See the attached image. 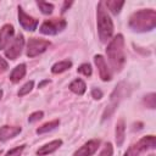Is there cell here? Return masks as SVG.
Returning a JSON list of instances; mask_svg holds the SVG:
<instances>
[{
    "label": "cell",
    "mask_w": 156,
    "mask_h": 156,
    "mask_svg": "<svg viewBox=\"0 0 156 156\" xmlns=\"http://www.w3.org/2000/svg\"><path fill=\"white\" fill-rule=\"evenodd\" d=\"M156 146V139L155 135H146L143 136L138 143L133 144L126 152L123 156H139L141 152L147 151V150H152Z\"/></svg>",
    "instance_id": "cell-5"
},
{
    "label": "cell",
    "mask_w": 156,
    "mask_h": 156,
    "mask_svg": "<svg viewBox=\"0 0 156 156\" xmlns=\"http://www.w3.org/2000/svg\"><path fill=\"white\" fill-rule=\"evenodd\" d=\"M67 26V22L63 18H51L46 20L41 23L39 32L45 35H56L57 33L62 32Z\"/></svg>",
    "instance_id": "cell-6"
},
{
    "label": "cell",
    "mask_w": 156,
    "mask_h": 156,
    "mask_svg": "<svg viewBox=\"0 0 156 156\" xmlns=\"http://www.w3.org/2000/svg\"><path fill=\"white\" fill-rule=\"evenodd\" d=\"M22 132V128L18 126H2L0 128V141H6L15 138Z\"/></svg>",
    "instance_id": "cell-13"
},
{
    "label": "cell",
    "mask_w": 156,
    "mask_h": 156,
    "mask_svg": "<svg viewBox=\"0 0 156 156\" xmlns=\"http://www.w3.org/2000/svg\"><path fill=\"white\" fill-rule=\"evenodd\" d=\"M61 145H62V140H61V139L52 140V141H50V143L44 144L43 146H40V147L37 150V155H38V156H45V155L52 154V152L56 151Z\"/></svg>",
    "instance_id": "cell-14"
},
{
    "label": "cell",
    "mask_w": 156,
    "mask_h": 156,
    "mask_svg": "<svg viewBox=\"0 0 156 156\" xmlns=\"http://www.w3.org/2000/svg\"><path fill=\"white\" fill-rule=\"evenodd\" d=\"M112 155H113V146L111 143H106L99 156H112Z\"/></svg>",
    "instance_id": "cell-26"
},
{
    "label": "cell",
    "mask_w": 156,
    "mask_h": 156,
    "mask_svg": "<svg viewBox=\"0 0 156 156\" xmlns=\"http://www.w3.org/2000/svg\"><path fill=\"white\" fill-rule=\"evenodd\" d=\"M15 29L12 24H4L0 29V50L6 49L10 41L13 39Z\"/></svg>",
    "instance_id": "cell-12"
},
{
    "label": "cell",
    "mask_w": 156,
    "mask_h": 156,
    "mask_svg": "<svg viewBox=\"0 0 156 156\" xmlns=\"http://www.w3.org/2000/svg\"><path fill=\"white\" fill-rule=\"evenodd\" d=\"M60 124V121L58 119H54V121H50V122H46L44 123L43 126H40L39 128H37V134H44V133H48V132H51L54 130L55 128H57Z\"/></svg>",
    "instance_id": "cell-19"
},
{
    "label": "cell",
    "mask_w": 156,
    "mask_h": 156,
    "mask_svg": "<svg viewBox=\"0 0 156 156\" xmlns=\"http://www.w3.org/2000/svg\"><path fill=\"white\" fill-rule=\"evenodd\" d=\"M129 28L134 32H149L156 27V11L152 9H143L134 12L129 17Z\"/></svg>",
    "instance_id": "cell-1"
},
{
    "label": "cell",
    "mask_w": 156,
    "mask_h": 156,
    "mask_svg": "<svg viewBox=\"0 0 156 156\" xmlns=\"http://www.w3.org/2000/svg\"><path fill=\"white\" fill-rule=\"evenodd\" d=\"M91 96L95 99V100H100L102 98V91L98 88H93L91 89Z\"/></svg>",
    "instance_id": "cell-28"
},
{
    "label": "cell",
    "mask_w": 156,
    "mask_h": 156,
    "mask_svg": "<svg viewBox=\"0 0 156 156\" xmlns=\"http://www.w3.org/2000/svg\"><path fill=\"white\" fill-rule=\"evenodd\" d=\"M115 134H116V144L117 146H122L123 141H124V136H126V123L123 118H119L116 123V129H115Z\"/></svg>",
    "instance_id": "cell-15"
},
{
    "label": "cell",
    "mask_w": 156,
    "mask_h": 156,
    "mask_svg": "<svg viewBox=\"0 0 156 156\" xmlns=\"http://www.w3.org/2000/svg\"><path fill=\"white\" fill-rule=\"evenodd\" d=\"M106 54L108 57V61L111 66L113 67L115 71L119 72L124 67L126 63V51H124V38L122 34H117L113 37L107 48H106Z\"/></svg>",
    "instance_id": "cell-2"
},
{
    "label": "cell",
    "mask_w": 156,
    "mask_h": 156,
    "mask_svg": "<svg viewBox=\"0 0 156 156\" xmlns=\"http://www.w3.org/2000/svg\"><path fill=\"white\" fill-rule=\"evenodd\" d=\"M68 88H69V90H71L72 93H74V94H77V95H83V94L85 93V90H87V85H85L84 80H83V79H79V78L74 79V80L69 84Z\"/></svg>",
    "instance_id": "cell-17"
},
{
    "label": "cell",
    "mask_w": 156,
    "mask_h": 156,
    "mask_svg": "<svg viewBox=\"0 0 156 156\" xmlns=\"http://www.w3.org/2000/svg\"><path fill=\"white\" fill-rule=\"evenodd\" d=\"M99 145H100V140L99 139H91V140L87 141L84 145H82L73 154V156H91L98 150Z\"/></svg>",
    "instance_id": "cell-11"
},
{
    "label": "cell",
    "mask_w": 156,
    "mask_h": 156,
    "mask_svg": "<svg viewBox=\"0 0 156 156\" xmlns=\"http://www.w3.org/2000/svg\"><path fill=\"white\" fill-rule=\"evenodd\" d=\"M94 62L98 67V71H99V76L101 78V80L104 82H108L111 79V72L107 67V63L104 58L102 55H95L94 56Z\"/></svg>",
    "instance_id": "cell-10"
},
{
    "label": "cell",
    "mask_w": 156,
    "mask_h": 156,
    "mask_svg": "<svg viewBox=\"0 0 156 156\" xmlns=\"http://www.w3.org/2000/svg\"><path fill=\"white\" fill-rule=\"evenodd\" d=\"M1 98H2V90L0 89V100H1Z\"/></svg>",
    "instance_id": "cell-32"
},
{
    "label": "cell",
    "mask_w": 156,
    "mask_h": 156,
    "mask_svg": "<svg viewBox=\"0 0 156 156\" xmlns=\"http://www.w3.org/2000/svg\"><path fill=\"white\" fill-rule=\"evenodd\" d=\"M24 76H26V65L24 63H20L10 73V80L12 83H18L22 78H24Z\"/></svg>",
    "instance_id": "cell-16"
},
{
    "label": "cell",
    "mask_w": 156,
    "mask_h": 156,
    "mask_svg": "<svg viewBox=\"0 0 156 156\" xmlns=\"http://www.w3.org/2000/svg\"><path fill=\"white\" fill-rule=\"evenodd\" d=\"M77 71H78L79 73L87 76V77L91 76V66H90L89 63H83V65H80V66L77 68Z\"/></svg>",
    "instance_id": "cell-25"
},
{
    "label": "cell",
    "mask_w": 156,
    "mask_h": 156,
    "mask_svg": "<svg viewBox=\"0 0 156 156\" xmlns=\"http://www.w3.org/2000/svg\"><path fill=\"white\" fill-rule=\"evenodd\" d=\"M124 5V1H117V0H107L105 2V7L108 9L113 15H118Z\"/></svg>",
    "instance_id": "cell-20"
},
{
    "label": "cell",
    "mask_w": 156,
    "mask_h": 156,
    "mask_svg": "<svg viewBox=\"0 0 156 156\" xmlns=\"http://www.w3.org/2000/svg\"><path fill=\"white\" fill-rule=\"evenodd\" d=\"M33 87H34V82H33V80L27 82L26 84H23V85L20 88V90H18V93H17V94H18V96H24V95L29 94V93L32 91Z\"/></svg>",
    "instance_id": "cell-23"
},
{
    "label": "cell",
    "mask_w": 156,
    "mask_h": 156,
    "mask_svg": "<svg viewBox=\"0 0 156 156\" xmlns=\"http://www.w3.org/2000/svg\"><path fill=\"white\" fill-rule=\"evenodd\" d=\"M49 46H50V41L46 39L29 38V40L27 43V56L35 57V56L43 54Z\"/></svg>",
    "instance_id": "cell-7"
},
{
    "label": "cell",
    "mask_w": 156,
    "mask_h": 156,
    "mask_svg": "<svg viewBox=\"0 0 156 156\" xmlns=\"http://www.w3.org/2000/svg\"><path fill=\"white\" fill-rule=\"evenodd\" d=\"M37 5L38 7L40 9V11L44 13V15H50L54 10V5L50 4V2H45V1H37Z\"/></svg>",
    "instance_id": "cell-21"
},
{
    "label": "cell",
    "mask_w": 156,
    "mask_h": 156,
    "mask_svg": "<svg viewBox=\"0 0 156 156\" xmlns=\"http://www.w3.org/2000/svg\"><path fill=\"white\" fill-rule=\"evenodd\" d=\"M144 104L146 105V107L154 110L156 107V94L155 93H150L146 96H144Z\"/></svg>",
    "instance_id": "cell-22"
},
{
    "label": "cell",
    "mask_w": 156,
    "mask_h": 156,
    "mask_svg": "<svg viewBox=\"0 0 156 156\" xmlns=\"http://www.w3.org/2000/svg\"><path fill=\"white\" fill-rule=\"evenodd\" d=\"M18 22L22 26L23 29L29 30V32L35 30L37 27H38V20H35L34 17L27 15L21 6H18Z\"/></svg>",
    "instance_id": "cell-9"
},
{
    "label": "cell",
    "mask_w": 156,
    "mask_h": 156,
    "mask_svg": "<svg viewBox=\"0 0 156 156\" xmlns=\"http://www.w3.org/2000/svg\"><path fill=\"white\" fill-rule=\"evenodd\" d=\"M72 4H73L72 1H69V2H68V1H65V2H63V7H62V11H61V12H62V13H63V12H66V10H67Z\"/></svg>",
    "instance_id": "cell-30"
},
{
    "label": "cell",
    "mask_w": 156,
    "mask_h": 156,
    "mask_svg": "<svg viewBox=\"0 0 156 156\" xmlns=\"http://www.w3.org/2000/svg\"><path fill=\"white\" fill-rule=\"evenodd\" d=\"M46 83H49V80H45V82H41V83L39 84V88H41V87H43L44 84H46Z\"/></svg>",
    "instance_id": "cell-31"
},
{
    "label": "cell",
    "mask_w": 156,
    "mask_h": 156,
    "mask_svg": "<svg viewBox=\"0 0 156 156\" xmlns=\"http://www.w3.org/2000/svg\"><path fill=\"white\" fill-rule=\"evenodd\" d=\"M126 95H128V85L126 83L121 82L115 88V90L112 91V94L110 96V101H108V104H107V106H106V108H105V111L102 113V121L108 118L115 112V110L118 107L119 102L124 99Z\"/></svg>",
    "instance_id": "cell-4"
},
{
    "label": "cell",
    "mask_w": 156,
    "mask_h": 156,
    "mask_svg": "<svg viewBox=\"0 0 156 156\" xmlns=\"http://www.w3.org/2000/svg\"><path fill=\"white\" fill-rule=\"evenodd\" d=\"M96 23H98V33L99 38L102 43H106L111 39L113 34V22L107 13V10L105 7V2L100 1L98 4V12H96Z\"/></svg>",
    "instance_id": "cell-3"
},
{
    "label": "cell",
    "mask_w": 156,
    "mask_h": 156,
    "mask_svg": "<svg viewBox=\"0 0 156 156\" xmlns=\"http://www.w3.org/2000/svg\"><path fill=\"white\" fill-rule=\"evenodd\" d=\"M7 68H9V65H7L6 60H5V58H2V57L0 56V73L5 72Z\"/></svg>",
    "instance_id": "cell-29"
},
{
    "label": "cell",
    "mask_w": 156,
    "mask_h": 156,
    "mask_svg": "<svg viewBox=\"0 0 156 156\" xmlns=\"http://www.w3.org/2000/svg\"><path fill=\"white\" fill-rule=\"evenodd\" d=\"M71 67H72V62L69 60H63V61H58L55 65H52L51 72L54 74H57V73H62V72L69 69Z\"/></svg>",
    "instance_id": "cell-18"
},
{
    "label": "cell",
    "mask_w": 156,
    "mask_h": 156,
    "mask_svg": "<svg viewBox=\"0 0 156 156\" xmlns=\"http://www.w3.org/2000/svg\"><path fill=\"white\" fill-rule=\"evenodd\" d=\"M24 147H26V145L16 146V147H13V149L9 150V151L6 152V155H5V156H21V155H22V152H23V150H24Z\"/></svg>",
    "instance_id": "cell-24"
},
{
    "label": "cell",
    "mask_w": 156,
    "mask_h": 156,
    "mask_svg": "<svg viewBox=\"0 0 156 156\" xmlns=\"http://www.w3.org/2000/svg\"><path fill=\"white\" fill-rule=\"evenodd\" d=\"M43 116H44V112H43V111H35V112H33V113L29 115V117H28V122H29V123H34V122L41 119Z\"/></svg>",
    "instance_id": "cell-27"
},
{
    "label": "cell",
    "mask_w": 156,
    "mask_h": 156,
    "mask_svg": "<svg viewBox=\"0 0 156 156\" xmlns=\"http://www.w3.org/2000/svg\"><path fill=\"white\" fill-rule=\"evenodd\" d=\"M23 46H24V38H23V35L20 33V34L13 39V41L11 43V45L6 48V50H5L6 57L10 58V60H16V58L21 55Z\"/></svg>",
    "instance_id": "cell-8"
}]
</instances>
